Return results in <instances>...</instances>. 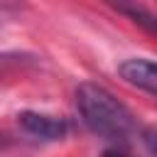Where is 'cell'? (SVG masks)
I'll return each instance as SVG.
<instances>
[{
    "instance_id": "2",
    "label": "cell",
    "mask_w": 157,
    "mask_h": 157,
    "mask_svg": "<svg viewBox=\"0 0 157 157\" xmlns=\"http://www.w3.org/2000/svg\"><path fill=\"white\" fill-rule=\"evenodd\" d=\"M17 125L37 137V140H44V142H54V140H61L66 132H69V123L64 118H56V115H47V113H37V110H22L17 115Z\"/></svg>"
},
{
    "instance_id": "3",
    "label": "cell",
    "mask_w": 157,
    "mask_h": 157,
    "mask_svg": "<svg viewBox=\"0 0 157 157\" xmlns=\"http://www.w3.org/2000/svg\"><path fill=\"white\" fill-rule=\"evenodd\" d=\"M118 74L128 83H132V86H137V88L157 96V61L132 56V59H125L118 66Z\"/></svg>"
},
{
    "instance_id": "4",
    "label": "cell",
    "mask_w": 157,
    "mask_h": 157,
    "mask_svg": "<svg viewBox=\"0 0 157 157\" xmlns=\"http://www.w3.org/2000/svg\"><path fill=\"white\" fill-rule=\"evenodd\" d=\"M105 2H108L115 12L125 15V17L132 20L137 27H142L145 32H150V34L157 37V15L150 12L147 7H142L137 0H105Z\"/></svg>"
},
{
    "instance_id": "1",
    "label": "cell",
    "mask_w": 157,
    "mask_h": 157,
    "mask_svg": "<svg viewBox=\"0 0 157 157\" xmlns=\"http://www.w3.org/2000/svg\"><path fill=\"white\" fill-rule=\"evenodd\" d=\"M76 110L81 123L98 137L123 142L135 132L132 113L101 83L83 81L76 86Z\"/></svg>"
},
{
    "instance_id": "5",
    "label": "cell",
    "mask_w": 157,
    "mask_h": 157,
    "mask_svg": "<svg viewBox=\"0 0 157 157\" xmlns=\"http://www.w3.org/2000/svg\"><path fill=\"white\" fill-rule=\"evenodd\" d=\"M142 142H145L147 152H150L152 157H157V128H147V130L142 132Z\"/></svg>"
},
{
    "instance_id": "6",
    "label": "cell",
    "mask_w": 157,
    "mask_h": 157,
    "mask_svg": "<svg viewBox=\"0 0 157 157\" xmlns=\"http://www.w3.org/2000/svg\"><path fill=\"white\" fill-rule=\"evenodd\" d=\"M101 157H128V155H123V152H115V150H105Z\"/></svg>"
}]
</instances>
